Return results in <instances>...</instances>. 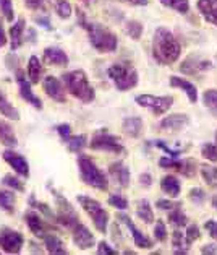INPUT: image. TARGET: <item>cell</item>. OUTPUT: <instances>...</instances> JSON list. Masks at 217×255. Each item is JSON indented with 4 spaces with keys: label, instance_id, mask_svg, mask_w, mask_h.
Returning <instances> with one entry per match:
<instances>
[{
    "label": "cell",
    "instance_id": "47",
    "mask_svg": "<svg viewBox=\"0 0 217 255\" xmlns=\"http://www.w3.org/2000/svg\"><path fill=\"white\" fill-rule=\"evenodd\" d=\"M187 239L190 241V242H193V241H196V239H200L201 238V233H200V228L198 226H195V225H191V226H188L187 228Z\"/></svg>",
    "mask_w": 217,
    "mask_h": 255
},
{
    "label": "cell",
    "instance_id": "2",
    "mask_svg": "<svg viewBox=\"0 0 217 255\" xmlns=\"http://www.w3.org/2000/svg\"><path fill=\"white\" fill-rule=\"evenodd\" d=\"M79 18V23L83 24V28L88 31V36H89V41H91V46L96 49L99 52H114L117 49V36L112 33L110 29H107L105 26L99 23H91L84 18L83 13H78Z\"/></svg>",
    "mask_w": 217,
    "mask_h": 255
},
{
    "label": "cell",
    "instance_id": "8",
    "mask_svg": "<svg viewBox=\"0 0 217 255\" xmlns=\"http://www.w3.org/2000/svg\"><path fill=\"white\" fill-rule=\"evenodd\" d=\"M136 103H138L141 108H149L156 116L165 114L167 111L172 108L173 104V98L172 96H151V95H141L136 98Z\"/></svg>",
    "mask_w": 217,
    "mask_h": 255
},
{
    "label": "cell",
    "instance_id": "7",
    "mask_svg": "<svg viewBox=\"0 0 217 255\" xmlns=\"http://www.w3.org/2000/svg\"><path fill=\"white\" fill-rule=\"evenodd\" d=\"M89 146L92 150H99V151H109V153H125V148L119 141V138L114 135H110L105 130H97V132L92 135V140L89 143Z\"/></svg>",
    "mask_w": 217,
    "mask_h": 255
},
{
    "label": "cell",
    "instance_id": "4",
    "mask_svg": "<svg viewBox=\"0 0 217 255\" xmlns=\"http://www.w3.org/2000/svg\"><path fill=\"white\" fill-rule=\"evenodd\" d=\"M78 167H79V176H81L83 182H86L88 185L94 189H99V190H105L107 189V177H105V174L99 169L96 166V163L92 161L89 156H86V154H79L78 156Z\"/></svg>",
    "mask_w": 217,
    "mask_h": 255
},
{
    "label": "cell",
    "instance_id": "53",
    "mask_svg": "<svg viewBox=\"0 0 217 255\" xmlns=\"http://www.w3.org/2000/svg\"><path fill=\"white\" fill-rule=\"evenodd\" d=\"M204 228L208 229V233H209V236L213 239H216L217 241V221H206V225H204Z\"/></svg>",
    "mask_w": 217,
    "mask_h": 255
},
{
    "label": "cell",
    "instance_id": "15",
    "mask_svg": "<svg viewBox=\"0 0 217 255\" xmlns=\"http://www.w3.org/2000/svg\"><path fill=\"white\" fill-rule=\"evenodd\" d=\"M16 82L20 83V93H21V98L24 99V101L33 104L36 109H42L41 99L34 95L33 90H31V82H28V80L24 78V73L20 70H18V73H16Z\"/></svg>",
    "mask_w": 217,
    "mask_h": 255
},
{
    "label": "cell",
    "instance_id": "45",
    "mask_svg": "<svg viewBox=\"0 0 217 255\" xmlns=\"http://www.w3.org/2000/svg\"><path fill=\"white\" fill-rule=\"evenodd\" d=\"M190 200H193L195 203H203L206 200V194H204V190L196 187V189H191L190 190Z\"/></svg>",
    "mask_w": 217,
    "mask_h": 255
},
{
    "label": "cell",
    "instance_id": "9",
    "mask_svg": "<svg viewBox=\"0 0 217 255\" xmlns=\"http://www.w3.org/2000/svg\"><path fill=\"white\" fill-rule=\"evenodd\" d=\"M54 195H55V202H57V223L67 226L68 229H72L76 223H79L78 215L75 213V210H73V207L67 198H64L60 194H57V192H55Z\"/></svg>",
    "mask_w": 217,
    "mask_h": 255
},
{
    "label": "cell",
    "instance_id": "23",
    "mask_svg": "<svg viewBox=\"0 0 217 255\" xmlns=\"http://www.w3.org/2000/svg\"><path fill=\"white\" fill-rule=\"evenodd\" d=\"M44 244H46V249H47V252L49 254H52V255H65L67 254V249L64 246V242L60 241V238H57L55 234L52 233H49L46 238H44Z\"/></svg>",
    "mask_w": 217,
    "mask_h": 255
},
{
    "label": "cell",
    "instance_id": "21",
    "mask_svg": "<svg viewBox=\"0 0 217 255\" xmlns=\"http://www.w3.org/2000/svg\"><path fill=\"white\" fill-rule=\"evenodd\" d=\"M170 85L175 86V88H182L188 95L191 103L198 101V90H196V86L193 83H190L188 80L180 78V77H170Z\"/></svg>",
    "mask_w": 217,
    "mask_h": 255
},
{
    "label": "cell",
    "instance_id": "33",
    "mask_svg": "<svg viewBox=\"0 0 217 255\" xmlns=\"http://www.w3.org/2000/svg\"><path fill=\"white\" fill-rule=\"evenodd\" d=\"M208 68H211V64L209 62H191V59L185 60L182 67H180V70H182L183 73H196V72H201V70H208Z\"/></svg>",
    "mask_w": 217,
    "mask_h": 255
},
{
    "label": "cell",
    "instance_id": "37",
    "mask_svg": "<svg viewBox=\"0 0 217 255\" xmlns=\"http://www.w3.org/2000/svg\"><path fill=\"white\" fill-rule=\"evenodd\" d=\"M169 221H170V225L172 226H177V228H183V226H187V223H188V218L183 215V211L178 208H173V211L169 215Z\"/></svg>",
    "mask_w": 217,
    "mask_h": 255
},
{
    "label": "cell",
    "instance_id": "49",
    "mask_svg": "<svg viewBox=\"0 0 217 255\" xmlns=\"http://www.w3.org/2000/svg\"><path fill=\"white\" fill-rule=\"evenodd\" d=\"M97 254L99 255H115L117 254V251H115V249H112V247H110L109 244H107V242H99V247H97Z\"/></svg>",
    "mask_w": 217,
    "mask_h": 255
},
{
    "label": "cell",
    "instance_id": "56",
    "mask_svg": "<svg viewBox=\"0 0 217 255\" xmlns=\"http://www.w3.org/2000/svg\"><path fill=\"white\" fill-rule=\"evenodd\" d=\"M201 252L203 254H217V246L214 244H208V246H204L201 249Z\"/></svg>",
    "mask_w": 217,
    "mask_h": 255
},
{
    "label": "cell",
    "instance_id": "12",
    "mask_svg": "<svg viewBox=\"0 0 217 255\" xmlns=\"http://www.w3.org/2000/svg\"><path fill=\"white\" fill-rule=\"evenodd\" d=\"M72 234H73V242L79 247L86 251V249H89L94 246V236L91 234V231L84 225L81 223H76L75 226L72 228Z\"/></svg>",
    "mask_w": 217,
    "mask_h": 255
},
{
    "label": "cell",
    "instance_id": "24",
    "mask_svg": "<svg viewBox=\"0 0 217 255\" xmlns=\"http://www.w3.org/2000/svg\"><path fill=\"white\" fill-rule=\"evenodd\" d=\"M123 130L128 136L132 138H138V136L143 133V121L140 117H127L123 121Z\"/></svg>",
    "mask_w": 217,
    "mask_h": 255
},
{
    "label": "cell",
    "instance_id": "35",
    "mask_svg": "<svg viewBox=\"0 0 217 255\" xmlns=\"http://www.w3.org/2000/svg\"><path fill=\"white\" fill-rule=\"evenodd\" d=\"M203 101L204 106L217 117V90H208L204 91V96H203Z\"/></svg>",
    "mask_w": 217,
    "mask_h": 255
},
{
    "label": "cell",
    "instance_id": "59",
    "mask_svg": "<svg viewBox=\"0 0 217 255\" xmlns=\"http://www.w3.org/2000/svg\"><path fill=\"white\" fill-rule=\"evenodd\" d=\"M213 203H214V207L217 208V198H214V202H213Z\"/></svg>",
    "mask_w": 217,
    "mask_h": 255
},
{
    "label": "cell",
    "instance_id": "17",
    "mask_svg": "<svg viewBox=\"0 0 217 255\" xmlns=\"http://www.w3.org/2000/svg\"><path fill=\"white\" fill-rule=\"evenodd\" d=\"M188 122H190L188 116H185V114H173V116L165 117L164 121H160L159 128H162L164 132H178V130H182Z\"/></svg>",
    "mask_w": 217,
    "mask_h": 255
},
{
    "label": "cell",
    "instance_id": "28",
    "mask_svg": "<svg viewBox=\"0 0 217 255\" xmlns=\"http://www.w3.org/2000/svg\"><path fill=\"white\" fill-rule=\"evenodd\" d=\"M136 213H138V216L146 223V225H151L154 221V211L151 210L149 202L145 200V198L136 203Z\"/></svg>",
    "mask_w": 217,
    "mask_h": 255
},
{
    "label": "cell",
    "instance_id": "29",
    "mask_svg": "<svg viewBox=\"0 0 217 255\" xmlns=\"http://www.w3.org/2000/svg\"><path fill=\"white\" fill-rule=\"evenodd\" d=\"M42 75V64L41 60L33 55V57L29 59L28 62V77H29V82L31 83H38L39 78Z\"/></svg>",
    "mask_w": 217,
    "mask_h": 255
},
{
    "label": "cell",
    "instance_id": "43",
    "mask_svg": "<svg viewBox=\"0 0 217 255\" xmlns=\"http://www.w3.org/2000/svg\"><path fill=\"white\" fill-rule=\"evenodd\" d=\"M109 205H112V207L119 208V210H127L128 200L122 195H112V197H109Z\"/></svg>",
    "mask_w": 217,
    "mask_h": 255
},
{
    "label": "cell",
    "instance_id": "60",
    "mask_svg": "<svg viewBox=\"0 0 217 255\" xmlns=\"http://www.w3.org/2000/svg\"><path fill=\"white\" fill-rule=\"evenodd\" d=\"M216 146H217V132H216Z\"/></svg>",
    "mask_w": 217,
    "mask_h": 255
},
{
    "label": "cell",
    "instance_id": "11",
    "mask_svg": "<svg viewBox=\"0 0 217 255\" xmlns=\"http://www.w3.org/2000/svg\"><path fill=\"white\" fill-rule=\"evenodd\" d=\"M24 221H26V226L29 228V231L39 239H44L49 234V231L54 229L51 225H47L38 213H34V211H31V210L24 213Z\"/></svg>",
    "mask_w": 217,
    "mask_h": 255
},
{
    "label": "cell",
    "instance_id": "13",
    "mask_svg": "<svg viewBox=\"0 0 217 255\" xmlns=\"http://www.w3.org/2000/svg\"><path fill=\"white\" fill-rule=\"evenodd\" d=\"M119 220L122 221V223H125V226L130 229V233H132V238H133V241H135V244L138 246V247H141V249H151L154 244H152V241L147 238V236H145L138 228L135 226V223L130 220V216H127V215H122V213H119Z\"/></svg>",
    "mask_w": 217,
    "mask_h": 255
},
{
    "label": "cell",
    "instance_id": "50",
    "mask_svg": "<svg viewBox=\"0 0 217 255\" xmlns=\"http://www.w3.org/2000/svg\"><path fill=\"white\" fill-rule=\"evenodd\" d=\"M180 172H182L183 176L191 177V176L195 174V164L191 163V161H187V163H182V167H180Z\"/></svg>",
    "mask_w": 217,
    "mask_h": 255
},
{
    "label": "cell",
    "instance_id": "38",
    "mask_svg": "<svg viewBox=\"0 0 217 255\" xmlns=\"http://www.w3.org/2000/svg\"><path fill=\"white\" fill-rule=\"evenodd\" d=\"M201 153L208 161H211V163H217V146H216V143H204Z\"/></svg>",
    "mask_w": 217,
    "mask_h": 255
},
{
    "label": "cell",
    "instance_id": "57",
    "mask_svg": "<svg viewBox=\"0 0 217 255\" xmlns=\"http://www.w3.org/2000/svg\"><path fill=\"white\" fill-rule=\"evenodd\" d=\"M119 2H125L130 5H147V0H119Z\"/></svg>",
    "mask_w": 217,
    "mask_h": 255
},
{
    "label": "cell",
    "instance_id": "44",
    "mask_svg": "<svg viewBox=\"0 0 217 255\" xmlns=\"http://www.w3.org/2000/svg\"><path fill=\"white\" fill-rule=\"evenodd\" d=\"M154 238H156V241H160V242H164L167 239V228L162 220H159L156 223V228H154Z\"/></svg>",
    "mask_w": 217,
    "mask_h": 255
},
{
    "label": "cell",
    "instance_id": "40",
    "mask_svg": "<svg viewBox=\"0 0 217 255\" xmlns=\"http://www.w3.org/2000/svg\"><path fill=\"white\" fill-rule=\"evenodd\" d=\"M0 11L3 13L5 20L7 21H13V3H11V0H0Z\"/></svg>",
    "mask_w": 217,
    "mask_h": 255
},
{
    "label": "cell",
    "instance_id": "42",
    "mask_svg": "<svg viewBox=\"0 0 217 255\" xmlns=\"http://www.w3.org/2000/svg\"><path fill=\"white\" fill-rule=\"evenodd\" d=\"M57 13L60 18H70L72 15V5L67 0H57Z\"/></svg>",
    "mask_w": 217,
    "mask_h": 255
},
{
    "label": "cell",
    "instance_id": "32",
    "mask_svg": "<svg viewBox=\"0 0 217 255\" xmlns=\"http://www.w3.org/2000/svg\"><path fill=\"white\" fill-rule=\"evenodd\" d=\"M15 202H16V197H15L13 192L0 190V208L8 211V213H13V211H15Z\"/></svg>",
    "mask_w": 217,
    "mask_h": 255
},
{
    "label": "cell",
    "instance_id": "34",
    "mask_svg": "<svg viewBox=\"0 0 217 255\" xmlns=\"http://www.w3.org/2000/svg\"><path fill=\"white\" fill-rule=\"evenodd\" d=\"M67 146L70 151H81L86 146V135H70L67 138Z\"/></svg>",
    "mask_w": 217,
    "mask_h": 255
},
{
    "label": "cell",
    "instance_id": "19",
    "mask_svg": "<svg viewBox=\"0 0 217 255\" xmlns=\"http://www.w3.org/2000/svg\"><path fill=\"white\" fill-rule=\"evenodd\" d=\"M44 64L49 65H57V67H65L68 64V55L59 47H47L42 55Z\"/></svg>",
    "mask_w": 217,
    "mask_h": 255
},
{
    "label": "cell",
    "instance_id": "5",
    "mask_svg": "<svg viewBox=\"0 0 217 255\" xmlns=\"http://www.w3.org/2000/svg\"><path fill=\"white\" fill-rule=\"evenodd\" d=\"M107 73L120 91L132 90L138 85V72L128 64H114L109 67Z\"/></svg>",
    "mask_w": 217,
    "mask_h": 255
},
{
    "label": "cell",
    "instance_id": "16",
    "mask_svg": "<svg viewBox=\"0 0 217 255\" xmlns=\"http://www.w3.org/2000/svg\"><path fill=\"white\" fill-rule=\"evenodd\" d=\"M3 159L7 161V163L13 167V169L20 174V176L29 177V164H28V161L24 159V156H21V154H18L15 151H11V150H5L3 151Z\"/></svg>",
    "mask_w": 217,
    "mask_h": 255
},
{
    "label": "cell",
    "instance_id": "46",
    "mask_svg": "<svg viewBox=\"0 0 217 255\" xmlns=\"http://www.w3.org/2000/svg\"><path fill=\"white\" fill-rule=\"evenodd\" d=\"M24 5L31 10H46L47 0H24Z\"/></svg>",
    "mask_w": 217,
    "mask_h": 255
},
{
    "label": "cell",
    "instance_id": "25",
    "mask_svg": "<svg viewBox=\"0 0 217 255\" xmlns=\"http://www.w3.org/2000/svg\"><path fill=\"white\" fill-rule=\"evenodd\" d=\"M0 143H3L5 146H16L18 140L15 136L13 128L5 121H0Z\"/></svg>",
    "mask_w": 217,
    "mask_h": 255
},
{
    "label": "cell",
    "instance_id": "52",
    "mask_svg": "<svg viewBox=\"0 0 217 255\" xmlns=\"http://www.w3.org/2000/svg\"><path fill=\"white\" fill-rule=\"evenodd\" d=\"M57 132H59V135L62 136V138L67 140L68 136L72 135V127H70V124H60V126L57 127Z\"/></svg>",
    "mask_w": 217,
    "mask_h": 255
},
{
    "label": "cell",
    "instance_id": "20",
    "mask_svg": "<svg viewBox=\"0 0 217 255\" xmlns=\"http://www.w3.org/2000/svg\"><path fill=\"white\" fill-rule=\"evenodd\" d=\"M196 7L204 20L217 26V0H198Z\"/></svg>",
    "mask_w": 217,
    "mask_h": 255
},
{
    "label": "cell",
    "instance_id": "22",
    "mask_svg": "<svg viewBox=\"0 0 217 255\" xmlns=\"http://www.w3.org/2000/svg\"><path fill=\"white\" fill-rule=\"evenodd\" d=\"M190 244H191V242L187 239V236H185L182 231H173V236H172L173 254H177V255L188 254L190 252Z\"/></svg>",
    "mask_w": 217,
    "mask_h": 255
},
{
    "label": "cell",
    "instance_id": "54",
    "mask_svg": "<svg viewBox=\"0 0 217 255\" xmlns=\"http://www.w3.org/2000/svg\"><path fill=\"white\" fill-rule=\"evenodd\" d=\"M140 182H141V185H145V187H149V185L152 184V177H151V174H147V172L141 174Z\"/></svg>",
    "mask_w": 217,
    "mask_h": 255
},
{
    "label": "cell",
    "instance_id": "26",
    "mask_svg": "<svg viewBox=\"0 0 217 255\" xmlns=\"http://www.w3.org/2000/svg\"><path fill=\"white\" fill-rule=\"evenodd\" d=\"M160 187H162L165 194L172 198H177L180 195V182L175 176H165L160 180Z\"/></svg>",
    "mask_w": 217,
    "mask_h": 255
},
{
    "label": "cell",
    "instance_id": "6",
    "mask_svg": "<svg viewBox=\"0 0 217 255\" xmlns=\"http://www.w3.org/2000/svg\"><path fill=\"white\" fill-rule=\"evenodd\" d=\"M78 202L81 203V207L84 208L86 213L89 215V218L94 223V226L97 231L105 233L107 231V225H109V213L102 208V205L97 200H92L89 197L84 195H78Z\"/></svg>",
    "mask_w": 217,
    "mask_h": 255
},
{
    "label": "cell",
    "instance_id": "51",
    "mask_svg": "<svg viewBox=\"0 0 217 255\" xmlns=\"http://www.w3.org/2000/svg\"><path fill=\"white\" fill-rule=\"evenodd\" d=\"M157 208L160 210H173V208H178L180 203L177 202H172V200H157Z\"/></svg>",
    "mask_w": 217,
    "mask_h": 255
},
{
    "label": "cell",
    "instance_id": "10",
    "mask_svg": "<svg viewBox=\"0 0 217 255\" xmlns=\"http://www.w3.org/2000/svg\"><path fill=\"white\" fill-rule=\"evenodd\" d=\"M24 244V238L21 233L5 228L0 231V247L7 254H20Z\"/></svg>",
    "mask_w": 217,
    "mask_h": 255
},
{
    "label": "cell",
    "instance_id": "48",
    "mask_svg": "<svg viewBox=\"0 0 217 255\" xmlns=\"http://www.w3.org/2000/svg\"><path fill=\"white\" fill-rule=\"evenodd\" d=\"M159 164L162 166V167H173V169H178V171H180V167H182V163H180V161H177L175 158H172V159H169V158H160Z\"/></svg>",
    "mask_w": 217,
    "mask_h": 255
},
{
    "label": "cell",
    "instance_id": "55",
    "mask_svg": "<svg viewBox=\"0 0 217 255\" xmlns=\"http://www.w3.org/2000/svg\"><path fill=\"white\" fill-rule=\"evenodd\" d=\"M36 23H38V24H41V26L47 28V29H51V28H52V26H51V21H49L47 18H44V16H39V18H36Z\"/></svg>",
    "mask_w": 217,
    "mask_h": 255
},
{
    "label": "cell",
    "instance_id": "1",
    "mask_svg": "<svg viewBox=\"0 0 217 255\" xmlns=\"http://www.w3.org/2000/svg\"><path fill=\"white\" fill-rule=\"evenodd\" d=\"M182 52L180 42L169 29L157 28L152 38V55L160 65H170L177 62Z\"/></svg>",
    "mask_w": 217,
    "mask_h": 255
},
{
    "label": "cell",
    "instance_id": "14",
    "mask_svg": "<svg viewBox=\"0 0 217 255\" xmlns=\"http://www.w3.org/2000/svg\"><path fill=\"white\" fill-rule=\"evenodd\" d=\"M44 91L46 95L54 99V101H59V103H65L67 101V96H65V90L62 86V82L57 80L55 77L49 75L44 78Z\"/></svg>",
    "mask_w": 217,
    "mask_h": 255
},
{
    "label": "cell",
    "instance_id": "30",
    "mask_svg": "<svg viewBox=\"0 0 217 255\" xmlns=\"http://www.w3.org/2000/svg\"><path fill=\"white\" fill-rule=\"evenodd\" d=\"M200 172L209 187L217 189V167L211 166V164H201L200 166Z\"/></svg>",
    "mask_w": 217,
    "mask_h": 255
},
{
    "label": "cell",
    "instance_id": "31",
    "mask_svg": "<svg viewBox=\"0 0 217 255\" xmlns=\"http://www.w3.org/2000/svg\"><path fill=\"white\" fill-rule=\"evenodd\" d=\"M0 114L5 116V117H8V119H11V121H18V119H20V113H18L13 106L10 104V101L3 96L2 91H0Z\"/></svg>",
    "mask_w": 217,
    "mask_h": 255
},
{
    "label": "cell",
    "instance_id": "36",
    "mask_svg": "<svg viewBox=\"0 0 217 255\" xmlns=\"http://www.w3.org/2000/svg\"><path fill=\"white\" fill-rule=\"evenodd\" d=\"M160 3L169 8L177 10L178 13H188V10H190L188 0H160Z\"/></svg>",
    "mask_w": 217,
    "mask_h": 255
},
{
    "label": "cell",
    "instance_id": "27",
    "mask_svg": "<svg viewBox=\"0 0 217 255\" xmlns=\"http://www.w3.org/2000/svg\"><path fill=\"white\" fill-rule=\"evenodd\" d=\"M23 33H24V20L20 18L13 26L10 28V39H11V49L16 51L23 42Z\"/></svg>",
    "mask_w": 217,
    "mask_h": 255
},
{
    "label": "cell",
    "instance_id": "3",
    "mask_svg": "<svg viewBox=\"0 0 217 255\" xmlns=\"http://www.w3.org/2000/svg\"><path fill=\"white\" fill-rule=\"evenodd\" d=\"M62 78H64L67 90L70 91L76 99H79V101L89 103L94 99V90H92V86L89 85V80L83 70L68 72Z\"/></svg>",
    "mask_w": 217,
    "mask_h": 255
},
{
    "label": "cell",
    "instance_id": "41",
    "mask_svg": "<svg viewBox=\"0 0 217 255\" xmlns=\"http://www.w3.org/2000/svg\"><path fill=\"white\" fill-rule=\"evenodd\" d=\"M127 33L132 36L133 39H140L141 38V34H143V26H141V23L140 21H128L127 23Z\"/></svg>",
    "mask_w": 217,
    "mask_h": 255
},
{
    "label": "cell",
    "instance_id": "58",
    "mask_svg": "<svg viewBox=\"0 0 217 255\" xmlns=\"http://www.w3.org/2000/svg\"><path fill=\"white\" fill-rule=\"evenodd\" d=\"M7 44V36H5V31L2 28V23H0V47H3Z\"/></svg>",
    "mask_w": 217,
    "mask_h": 255
},
{
    "label": "cell",
    "instance_id": "18",
    "mask_svg": "<svg viewBox=\"0 0 217 255\" xmlns=\"http://www.w3.org/2000/svg\"><path fill=\"white\" fill-rule=\"evenodd\" d=\"M109 174L120 187H128L130 184V171L128 167L122 163V161H117V163H112L109 166Z\"/></svg>",
    "mask_w": 217,
    "mask_h": 255
},
{
    "label": "cell",
    "instance_id": "39",
    "mask_svg": "<svg viewBox=\"0 0 217 255\" xmlns=\"http://www.w3.org/2000/svg\"><path fill=\"white\" fill-rule=\"evenodd\" d=\"M2 182H3L5 185H8V187L18 190V192H24V184H23L18 177L11 176V174H7V176H5V177L2 179Z\"/></svg>",
    "mask_w": 217,
    "mask_h": 255
}]
</instances>
